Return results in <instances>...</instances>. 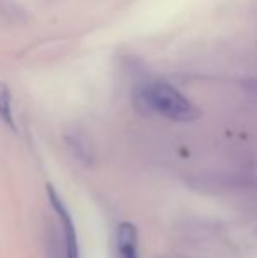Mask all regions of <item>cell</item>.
<instances>
[{"label": "cell", "instance_id": "obj_3", "mask_svg": "<svg viewBox=\"0 0 257 258\" xmlns=\"http://www.w3.org/2000/svg\"><path fill=\"white\" fill-rule=\"evenodd\" d=\"M117 248L120 258H137V228L134 223L124 221L117 230Z\"/></svg>", "mask_w": 257, "mask_h": 258}, {"label": "cell", "instance_id": "obj_4", "mask_svg": "<svg viewBox=\"0 0 257 258\" xmlns=\"http://www.w3.org/2000/svg\"><path fill=\"white\" fill-rule=\"evenodd\" d=\"M0 118L4 119V123L9 128L16 130L13 114V97H11V90L6 83H0Z\"/></svg>", "mask_w": 257, "mask_h": 258}, {"label": "cell", "instance_id": "obj_2", "mask_svg": "<svg viewBox=\"0 0 257 258\" xmlns=\"http://www.w3.org/2000/svg\"><path fill=\"white\" fill-rule=\"evenodd\" d=\"M46 191H48V199L49 204L55 209V213L59 214V220L62 223V230H64V239H65V255L67 258H79V244H78V234H76V227L74 221L71 218V213L65 207L64 201L60 199V195L57 194V190L48 184L46 186Z\"/></svg>", "mask_w": 257, "mask_h": 258}, {"label": "cell", "instance_id": "obj_1", "mask_svg": "<svg viewBox=\"0 0 257 258\" xmlns=\"http://www.w3.org/2000/svg\"><path fill=\"white\" fill-rule=\"evenodd\" d=\"M143 97L148 107L173 121H192L199 116L194 104L168 83H151L144 88Z\"/></svg>", "mask_w": 257, "mask_h": 258}]
</instances>
